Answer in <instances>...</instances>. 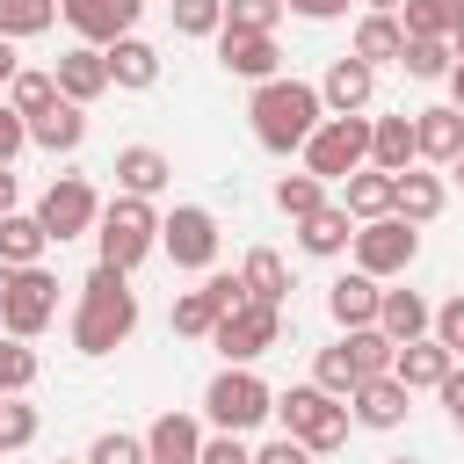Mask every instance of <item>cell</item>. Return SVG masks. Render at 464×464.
I'll use <instances>...</instances> for the list:
<instances>
[{
	"label": "cell",
	"instance_id": "cell-57",
	"mask_svg": "<svg viewBox=\"0 0 464 464\" xmlns=\"http://www.w3.org/2000/svg\"><path fill=\"white\" fill-rule=\"evenodd\" d=\"M450 58H457V65H464V29H457V36H450Z\"/></svg>",
	"mask_w": 464,
	"mask_h": 464
},
{
	"label": "cell",
	"instance_id": "cell-13",
	"mask_svg": "<svg viewBox=\"0 0 464 464\" xmlns=\"http://www.w3.org/2000/svg\"><path fill=\"white\" fill-rule=\"evenodd\" d=\"M406 413H413V392H406L399 377H362V384L348 392V420H355V428H370V435L406 428Z\"/></svg>",
	"mask_w": 464,
	"mask_h": 464
},
{
	"label": "cell",
	"instance_id": "cell-23",
	"mask_svg": "<svg viewBox=\"0 0 464 464\" xmlns=\"http://www.w3.org/2000/svg\"><path fill=\"white\" fill-rule=\"evenodd\" d=\"M370 167H377V174H406V167H420L413 116H370Z\"/></svg>",
	"mask_w": 464,
	"mask_h": 464
},
{
	"label": "cell",
	"instance_id": "cell-15",
	"mask_svg": "<svg viewBox=\"0 0 464 464\" xmlns=\"http://www.w3.org/2000/svg\"><path fill=\"white\" fill-rule=\"evenodd\" d=\"M370 94H377V72H370L362 58H348V51H341V58L326 65V80H319V109H326V116H362Z\"/></svg>",
	"mask_w": 464,
	"mask_h": 464
},
{
	"label": "cell",
	"instance_id": "cell-22",
	"mask_svg": "<svg viewBox=\"0 0 464 464\" xmlns=\"http://www.w3.org/2000/svg\"><path fill=\"white\" fill-rule=\"evenodd\" d=\"M450 370H457V355H450V348H442L435 334H420V341H406V348L392 355V377H399L406 392H435V384H442Z\"/></svg>",
	"mask_w": 464,
	"mask_h": 464
},
{
	"label": "cell",
	"instance_id": "cell-8",
	"mask_svg": "<svg viewBox=\"0 0 464 464\" xmlns=\"http://www.w3.org/2000/svg\"><path fill=\"white\" fill-rule=\"evenodd\" d=\"M94 218H102V196H94V181H87V174H58V181L36 196V225L51 232V246H65V239L94 232Z\"/></svg>",
	"mask_w": 464,
	"mask_h": 464
},
{
	"label": "cell",
	"instance_id": "cell-1",
	"mask_svg": "<svg viewBox=\"0 0 464 464\" xmlns=\"http://www.w3.org/2000/svg\"><path fill=\"white\" fill-rule=\"evenodd\" d=\"M130 334H138V290H130L123 268L94 261L87 283H80V304H72V348L80 355H116Z\"/></svg>",
	"mask_w": 464,
	"mask_h": 464
},
{
	"label": "cell",
	"instance_id": "cell-55",
	"mask_svg": "<svg viewBox=\"0 0 464 464\" xmlns=\"http://www.w3.org/2000/svg\"><path fill=\"white\" fill-rule=\"evenodd\" d=\"M362 7H370V14H399V0H362Z\"/></svg>",
	"mask_w": 464,
	"mask_h": 464
},
{
	"label": "cell",
	"instance_id": "cell-32",
	"mask_svg": "<svg viewBox=\"0 0 464 464\" xmlns=\"http://www.w3.org/2000/svg\"><path fill=\"white\" fill-rule=\"evenodd\" d=\"M80 138H87V109H72V102H58L29 123V145H44V152H80Z\"/></svg>",
	"mask_w": 464,
	"mask_h": 464
},
{
	"label": "cell",
	"instance_id": "cell-12",
	"mask_svg": "<svg viewBox=\"0 0 464 464\" xmlns=\"http://www.w3.org/2000/svg\"><path fill=\"white\" fill-rule=\"evenodd\" d=\"M58 14H65V29H72L87 51H109L116 36H138L145 0H58Z\"/></svg>",
	"mask_w": 464,
	"mask_h": 464
},
{
	"label": "cell",
	"instance_id": "cell-39",
	"mask_svg": "<svg viewBox=\"0 0 464 464\" xmlns=\"http://www.w3.org/2000/svg\"><path fill=\"white\" fill-rule=\"evenodd\" d=\"M312 384H319V392H326V399H348V392H355V384H362V377H355V362H348V348H341V341H334V348H319V355H312Z\"/></svg>",
	"mask_w": 464,
	"mask_h": 464
},
{
	"label": "cell",
	"instance_id": "cell-51",
	"mask_svg": "<svg viewBox=\"0 0 464 464\" xmlns=\"http://www.w3.org/2000/svg\"><path fill=\"white\" fill-rule=\"evenodd\" d=\"M435 392H442V406H450V428L464 435V370H450V377H442Z\"/></svg>",
	"mask_w": 464,
	"mask_h": 464
},
{
	"label": "cell",
	"instance_id": "cell-25",
	"mask_svg": "<svg viewBox=\"0 0 464 464\" xmlns=\"http://www.w3.org/2000/svg\"><path fill=\"white\" fill-rule=\"evenodd\" d=\"M413 145H420V160L450 167V160L464 152V116H457L450 102H435V109H413Z\"/></svg>",
	"mask_w": 464,
	"mask_h": 464
},
{
	"label": "cell",
	"instance_id": "cell-50",
	"mask_svg": "<svg viewBox=\"0 0 464 464\" xmlns=\"http://www.w3.org/2000/svg\"><path fill=\"white\" fill-rule=\"evenodd\" d=\"M290 14H304V22H341L348 14V0H283Z\"/></svg>",
	"mask_w": 464,
	"mask_h": 464
},
{
	"label": "cell",
	"instance_id": "cell-27",
	"mask_svg": "<svg viewBox=\"0 0 464 464\" xmlns=\"http://www.w3.org/2000/svg\"><path fill=\"white\" fill-rule=\"evenodd\" d=\"M239 283H246V304H276V312H283V297H290V268H283L276 246H254V254L239 261Z\"/></svg>",
	"mask_w": 464,
	"mask_h": 464
},
{
	"label": "cell",
	"instance_id": "cell-40",
	"mask_svg": "<svg viewBox=\"0 0 464 464\" xmlns=\"http://www.w3.org/2000/svg\"><path fill=\"white\" fill-rule=\"evenodd\" d=\"M174 36H218L225 29V0H167Z\"/></svg>",
	"mask_w": 464,
	"mask_h": 464
},
{
	"label": "cell",
	"instance_id": "cell-5",
	"mask_svg": "<svg viewBox=\"0 0 464 464\" xmlns=\"http://www.w3.org/2000/svg\"><path fill=\"white\" fill-rule=\"evenodd\" d=\"M203 413H210V428L218 435H246V428H261L268 413H276V392L254 377V370H218L210 384H203Z\"/></svg>",
	"mask_w": 464,
	"mask_h": 464
},
{
	"label": "cell",
	"instance_id": "cell-48",
	"mask_svg": "<svg viewBox=\"0 0 464 464\" xmlns=\"http://www.w3.org/2000/svg\"><path fill=\"white\" fill-rule=\"evenodd\" d=\"M22 145H29V123L0 102V167H14V160H22Z\"/></svg>",
	"mask_w": 464,
	"mask_h": 464
},
{
	"label": "cell",
	"instance_id": "cell-47",
	"mask_svg": "<svg viewBox=\"0 0 464 464\" xmlns=\"http://www.w3.org/2000/svg\"><path fill=\"white\" fill-rule=\"evenodd\" d=\"M203 297H210L218 319H232V312L246 304V283H239V276H203Z\"/></svg>",
	"mask_w": 464,
	"mask_h": 464
},
{
	"label": "cell",
	"instance_id": "cell-45",
	"mask_svg": "<svg viewBox=\"0 0 464 464\" xmlns=\"http://www.w3.org/2000/svg\"><path fill=\"white\" fill-rule=\"evenodd\" d=\"M428 334H435V341H442V348H450V355L464 362V290L435 304V319H428Z\"/></svg>",
	"mask_w": 464,
	"mask_h": 464
},
{
	"label": "cell",
	"instance_id": "cell-6",
	"mask_svg": "<svg viewBox=\"0 0 464 464\" xmlns=\"http://www.w3.org/2000/svg\"><path fill=\"white\" fill-rule=\"evenodd\" d=\"M355 167H370V116H326V123L304 138V174L348 181Z\"/></svg>",
	"mask_w": 464,
	"mask_h": 464
},
{
	"label": "cell",
	"instance_id": "cell-35",
	"mask_svg": "<svg viewBox=\"0 0 464 464\" xmlns=\"http://www.w3.org/2000/svg\"><path fill=\"white\" fill-rule=\"evenodd\" d=\"M341 348H348V362H355V377H392V341L377 334V326H355V334H341Z\"/></svg>",
	"mask_w": 464,
	"mask_h": 464
},
{
	"label": "cell",
	"instance_id": "cell-34",
	"mask_svg": "<svg viewBox=\"0 0 464 464\" xmlns=\"http://www.w3.org/2000/svg\"><path fill=\"white\" fill-rule=\"evenodd\" d=\"M58 22V0H0V36L7 44H29Z\"/></svg>",
	"mask_w": 464,
	"mask_h": 464
},
{
	"label": "cell",
	"instance_id": "cell-2",
	"mask_svg": "<svg viewBox=\"0 0 464 464\" xmlns=\"http://www.w3.org/2000/svg\"><path fill=\"white\" fill-rule=\"evenodd\" d=\"M246 116H254V145H261V152H304V138L326 123L319 87H312V80H290V72L261 80L254 102H246Z\"/></svg>",
	"mask_w": 464,
	"mask_h": 464
},
{
	"label": "cell",
	"instance_id": "cell-52",
	"mask_svg": "<svg viewBox=\"0 0 464 464\" xmlns=\"http://www.w3.org/2000/svg\"><path fill=\"white\" fill-rule=\"evenodd\" d=\"M22 203V181H14V167H0V218Z\"/></svg>",
	"mask_w": 464,
	"mask_h": 464
},
{
	"label": "cell",
	"instance_id": "cell-10",
	"mask_svg": "<svg viewBox=\"0 0 464 464\" xmlns=\"http://www.w3.org/2000/svg\"><path fill=\"white\" fill-rule=\"evenodd\" d=\"M276 334H283V312H276V304H239L232 319L210 326V348H218L232 370H254V362L276 348Z\"/></svg>",
	"mask_w": 464,
	"mask_h": 464
},
{
	"label": "cell",
	"instance_id": "cell-56",
	"mask_svg": "<svg viewBox=\"0 0 464 464\" xmlns=\"http://www.w3.org/2000/svg\"><path fill=\"white\" fill-rule=\"evenodd\" d=\"M7 283H14V268H7V261H0V304H7Z\"/></svg>",
	"mask_w": 464,
	"mask_h": 464
},
{
	"label": "cell",
	"instance_id": "cell-44",
	"mask_svg": "<svg viewBox=\"0 0 464 464\" xmlns=\"http://www.w3.org/2000/svg\"><path fill=\"white\" fill-rule=\"evenodd\" d=\"M276 22H283V0H225V29H261V36H276Z\"/></svg>",
	"mask_w": 464,
	"mask_h": 464
},
{
	"label": "cell",
	"instance_id": "cell-17",
	"mask_svg": "<svg viewBox=\"0 0 464 464\" xmlns=\"http://www.w3.org/2000/svg\"><path fill=\"white\" fill-rule=\"evenodd\" d=\"M51 80H58V102H72V109H87V102H102V94H109V65H102V51H87V44L58 51Z\"/></svg>",
	"mask_w": 464,
	"mask_h": 464
},
{
	"label": "cell",
	"instance_id": "cell-59",
	"mask_svg": "<svg viewBox=\"0 0 464 464\" xmlns=\"http://www.w3.org/2000/svg\"><path fill=\"white\" fill-rule=\"evenodd\" d=\"M384 464H420V457H384Z\"/></svg>",
	"mask_w": 464,
	"mask_h": 464
},
{
	"label": "cell",
	"instance_id": "cell-30",
	"mask_svg": "<svg viewBox=\"0 0 464 464\" xmlns=\"http://www.w3.org/2000/svg\"><path fill=\"white\" fill-rule=\"evenodd\" d=\"M341 210H348L355 225H370V218H392V174H377V167H355V174L341 181Z\"/></svg>",
	"mask_w": 464,
	"mask_h": 464
},
{
	"label": "cell",
	"instance_id": "cell-43",
	"mask_svg": "<svg viewBox=\"0 0 464 464\" xmlns=\"http://www.w3.org/2000/svg\"><path fill=\"white\" fill-rule=\"evenodd\" d=\"M36 442V406L29 399H0V457Z\"/></svg>",
	"mask_w": 464,
	"mask_h": 464
},
{
	"label": "cell",
	"instance_id": "cell-31",
	"mask_svg": "<svg viewBox=\"0 0 464 464\" xmlns=\"http://www.w3.org/2000/svg\"><path fill=\"white\" fill-rule=\"evenodd\" d=\"M399 29L406 36H457L464 29V0H399Z\"/></svg>",
	"mask_w": 464,
	"mask_h": 464
},
{
	"label": "cell",
	"instance_id": "cell-46",
	"mask_svg": "<svg viewBox=\"0 0 464 464\" xmlns=\"http://www.w3.org/2000/svg\"><path fill=\"white\" fill-rule=\"evenodd\" d=\"M196 464H254V450H246V435H203V450H196Z\"/></svg>",
	"mask_w": 464,
	"mask_h": 464
},
{
	"label": "cell",
	"instance_id": "cell-58",
	"mask_svg": "<svg viewBox=\"0 0 464 464\" xmlns=\"http://www.w3.org/2000/svg\"><path fill=\"white\" fill-rule=\"evenodd\" d=\"M450 181H457V188H464V152H457V160H450Z\"/></svg>",
	"mask_w": 464,
	"mask_h": 464
},
{
	"label": "cell",
	"instance_id": "cell-42",
	"mask_svg": "<svg viewBox=\"0 0 464 464\" xmlns=\"http://www.w3.org/2000/svg\"><path fill=\"white\" fill-rule=\"evenodd\" d=\"M87 464H152V457H145V435L109 428V435H94V442H87Z\"/></svg>",
	"mask_w": 464,
	"mask_h": 464
},
{
	"label": "cell",
	"instance_id": "cell-38",
	"mask_svg": "<svg viewBox=\"0 0 464 464\" xmlns=\"http://www.w3.org/2000/svg\"><path fill=\"white\" fill-rule=\"evenodd\" d=\"M319 203H326V181H319V174H283V181H276V210H283L290 225L312 218Z\"/></svg>",
	"mask_w": 464,
	"mask_h": 464
},
{
	"label": "cell",
	"instance_id": "cell-33",
	"mask_svg": "<svg viewBox=\"0 0 464 464\" xmlns=\"http://www.w3.org/2000/svg\"><path fill=\"white\" fill-rule=\"evenodd\" d=\"M7 109H14L22 123H36L44 109H58V80H51V72H36V65H22V72L7 80Z\"/></svg>",
	"mask_w": 464,
	"mask_h": 464
},
{
	"label": "cell",
	"instance_id": "cell-3",
	"mask_svg": "<svg viewBox=\"0 0 464 464\" xmlns=\"http://www.w3.org/2000/svg\"><path fill=\"white\" fill-rule=\"evenodd\" d=\"M276 420H283V435L290 442H304L312 457H326V450H341L348 442V399H326L319 384H290V392H276Z\"/></svg>",
	"mask_w": 464,
	"mask_h": 464
},
{
	"label": "cell",
	"instance_id": "cell-4",
	"mask_svg": "<svg viewBox=\"0 0 464 464\" xmlns=\"http://www.w3.org/2000/svg\"><path fill=\"white\" fill-rule=\"evenodd\" d=\"M94 246H102V261L109 268H138L152 246H160V210L145 203V196H109L102 203V218H94Z\"/></svg>",
	"mask_w": 464,
	"mask_h": 464
},
{
	"label": "cell",
	"instance_id": "cell-16",
	"mask_svg": "<svg viewBox=\"0 0 464 464\" xmlns=\"http://www.w3.org/2000/svg\"><path fill=\"white\" fill-rule=\"evenodd\" d=\"M442 203H450V181H442V174H428V167L392 174V218H406L413 232H420V225H435V218H442Z\"/></svg>",
	"mask_w": 464,
	"mask_h": 464
},
{
	"label": "cell",
	"instance_id": "cell-7",
	"mask_svg": "<svg viewBox=\"0 0 464 464\" xmlns=\"http://www.w3.org/2000/svg\"><path fill=\"white\" fill-rule=\"evenodd\" d=\"M348 254H355V268H362L370 283H392V276H406V268H413L420 232H413L406 218H370V225H355Z\"/></svg>",
	"mask_w": 464,
	"mask_h": 464
},
{
	"label": "cell",
	"instance_id": "cell-26",
	"mask_svg": "<svg viewBox=\"0 0 464 464\" xmlns=\"http://www.w3.org/2000/svg\"><path fill=\"white\" fill-rule=\"evenodd\" d=\"M348 239H355V218H348L341 203H319L312 218H297V246H304L312 261H334V254H348Z\"/></svg>",
	"mask_w": 464,
	"mask_h": 464
},
{
	"label": "cell",
	"instance_id": "cell-20",
	"mask_svg": "<svg viewBox=\"0 0 464 464\" xmlns=\"http://www.w3.org/2000/svg\"><path fill=\"white\" fill-rule=\"evenodd\" d=\"M196 450H203V420L181 413V406H167V413L145 428V457H152V464H196Z\"/></svg>",
	"mask_w": 464,
	"mask_h": 464
},
{
	"label": "cell",
	"instance_id": "cell-18",
	"mask_svg": "<svg viewBox=\"0 0 464 464\" xmlns=\"http://www.w3.org/2000/svg\"><path fill=\"white\" fill-rule=\"evenodd\" d=\"M109 174H116V196H145V203H152V196L174 181V160H167L160 145H123Z\"/></svg>",
	"mask_w": 464,
	"mask_h": 464
},
{
	"label": "cell",
	"instance_id": "cell-11",
	"mask_svg": "<svg viewBox=\"0 0 464 464\" xmlns=\"http://www.w3.org/2000/svg\"><path fill=\"white\" fill-rule=\"evenodd\" d=\"M160 254L174 261V268H210L218 261V218L203 210V203H174L167 218H160Z\"/></svg>",
	"mask_w": 464,
	"mask_h": 464
},
{
	"label": "cell",
	"instance_id": "cell-21",
	"mask_svg": "<svg viewBox=\"0 0 464 464\" xmlns=\"http://www.w3.org/2000/svg\"><path fill=\"white\" fill-rule=\"evenodd\" d=\"M102 65H109V87H123V94L160 87V51H152L145 36H116V44L102 51Z\"/></svg>",
	"mask_w": 464,
	"mask_h": 464
},
{
	"label": "cell",
	"instance_id": "cell-41",
	"mask_svg": "<svg viewBox=\"0 0 464 464\" xmlns=\"http://www.w3.org/2000/svg\"><path fill=\"white\" fill-rule=\"evenodd\" d=\"M167 319H174V334H181V341H210V326H218V312H210V297H203V290H181Z\"/></svg>",
	"mask_w": 464,
	"mask_h": 464
},
{
	"label": "cell",
	"instance_id": "cell-60",
	"mask_svg": "<svg viewBox=\"0 0 464 464\" xmlns=\"http://www.w3.org/2000/svg\"><path fill=\"white\" fill-rule=\"evenodd\" d=\"M58 464H87V457H58Z\"/></svg>",
	"mask_w": 464,
	"mask_h": 464
},
{
	"label": "cell",
	"instance_id": "cell-37",
	"mask_svg": "<svg viewBox=\"0 0 464 464\" xmlns=\"http://www.w3.org/2000/svg\"><path fill=\"white\" fill-rule=\"evenodd\" d=\"M399 65H406V80H450V44L442 36H406V51H399Z\"/></svg>",
	"mask_w": 464,
	"mask_h": 464
},
{
	"label": "cell",
	"instance_id": "cell-49",
	"mask_svg": "<svg viewBox=\"0 0 464 464\" xmlns=\"http://www.w3.org/2000/svg\"><path fill=\"white\" fill-rule=\"evenodd\" d=\"M254 464H312V450H304V442H290V435H276V442H261V450H254Z\"/></svg>",
	"mask_w": 464,
	"mask_h": 464
},
{
	"label": "cell",
	"instance_id": "cell-36",
	"mask_svg": "<svg viewBox=\"0 0 464 464\" xmlns=\"http://www.w3.org/2000/svg\"><path fill=\"white\" fill-rule=\"evenodd\" d=\"M36 348L29 341H14V334H0V399H22L29 384H36Z\"/></svg>",
	"mask_w": 464,
	"mask_h": 464
},
{
	"label": "cell",
	"instance_id": "cell-24",
	"mask_svg": "<svg viewBox=\"0 0 464 464\" xmlns=\"http://www.w3.org/2000/svg\"><path fill=\"white\" fill-rule=\"evenodd\" d=\"M428 319H435V304H428L420 290H384V297H377V334H384L392 348L420 341V334H428Z\"/></svg>",
	"mask_w": 464,
	"mask_h": 464
},
{
	"label": "cell",
	"instance_id": "cell-19",
	"mask_svg": "<svg viewBox=\"0 0 464 464\" xmlns=\"http://www.w3.org/2000/svg\"><path fill=\"white\" fill-rule=\"evenodd\" d=\"M377 297H384V283H370L362 268H348V276H334V283H326V312H334V326H341V334L377 326Z\"/></svg>",
	"mask_w": 464,
	"mask_h": 464
},
{
	"label": "cell",
	"instance_id": "cell-29",
	"mask_svg": "<svg viewBox=\"0 0 464 464\" xmlns=\"http://www.w3.org/2000/svg\"><path fill=\"white\" fill-rule=\"evenodd\" d=\"M399 51H406V29H399V14H362V22H355V44H348V58H362V65L377 72L384 58L399 65Z\"/></svg>",
	"mask_w": 464,
	"mask_h": 464
},
{
	"label": "cell",
	"instance_id": "cell-53",
	"mask_svg": "<svg viewBox=\"0 0 464 464\" xmlns=\"http://www.w3.org/2000/svg\"><path fill=\"white\" fill-rule=\"evenodd\" d=\"M14 72H22V58H14V44H7V36H0V87H7V80H14Z\"/></svg>",
	"mask_w": 464,
	"mask_h": 464
},
{
	"label": "cell",
	"instance_id": "cell-9",
	"mask_svg": "<svg viewBox=\"0 0 464 464\" xmlns=\"http://www.w3.org/2000/svg\"><path fill=\"white\" fill-rule=\"evenodd\" d=\"M58 319V276L36 261V268H14V283H7V304H0V334H14V341H36L44 326Z\"/></svg>",
	"mask_w": 464,
	"mask_h": 464
},
{
	"label": "cell",
	"instance_id": "cell-54",
	"mask_svg": "<svg viewBox=\"0 0 464 464\" xmlns=\"http://www.w3.org/2000/svg\"><path fill=\"white\" fill-rule=\"evenodd\" d=\"M450 109L464 116V65H450Z\"/></svg>",
	"mask_w": 464,
	"mask_h": 464
},
{
	"label": "cell",
	"instance_id": "cell-14",
	"mask_svg": "<svg viewBox=\"0 0 464 464\" xmlns=\"http://www.w3.org/2000/svg\"><path fill=\"white\" fill-rule=\"evenodd\" d=\"M210 44H218V65H225L232 80H254V87H261V80H276V72H283L276 36H261V29H218Z\"/></svg>",
	"mask_w": 464,
	"mask_h": 464
},
{
	"label": "cell",
	"instance_id": "cell-28",
	"mask_svg": "<svg viewBox=\"0 0 464 464\" xmlns=\"http://www.w3.org/2000/svg\"><path fill=\"white\" fill-rule=\"evenodd\" d=\"M44 254H51V232L36 225V210H7L0 218V261L7 268H36Z\"/></svg>",
	"mask_w": 464,
	"mask_h": 464
}]
</instances>
